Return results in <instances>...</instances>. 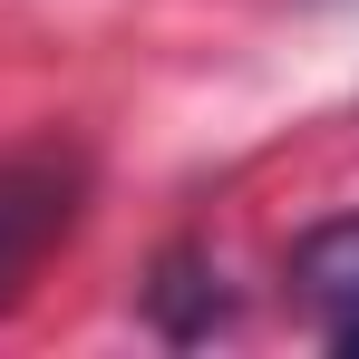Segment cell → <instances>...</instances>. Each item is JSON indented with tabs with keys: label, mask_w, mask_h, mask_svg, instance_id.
<instances>
[{
	"label": "cell",
	"mask_w": 359,
	"mask_h": 359,
	"mask_svg": "<svg viewBox=\"0 0 359 359\" xmlns=\"http://www.w3.org/2000/svg\"><path fill=\"white\" fill-rule=\"evenodd\" d=\"M78 204H88V165L78 156H10L0 165V311L78 233Z\"/></svg>",
	"instance_id": "1"
},
{
	"label": "cell",
	"mask_w": 359,
	"mask_h": 359,
	"mask_svg": "<svg viewBox=\"0 0 359 359\" xmlns=\"http://www.w3.org/2000/svg\"><path fill=\"white\" fill-rule=\"evenodd\" d=\"M224 272H214V252H194V243H175V252H156V272H146V320L165 330V340H214L224 330Z\"/></svg>",
	"instance_id": "2"
},
{
	"label": "cell",
	"mask_w": 359,
	"mask_h": 359,
	"mask_svg": "<svg viewBox=\"0 0 359 359\" xmlns=\"http://www.w3.org/2000/svg\"><path fill=\"white\" fill-rule=\"evenodd\" d=\"M292 292L311 301L320 320H350V311H359V214L311 224V233L292 243Z\"/></svg>",
	"instance_id": "3"
},
{
	"label": "cell",
	"mask_w": 359,
	"mask_h": 359,
	"mask_svg": "<svg viewBox=\"0 0 359 359\" xmlns=\"http://www.w3.org/2000/svg\"><path fill=\"white\" fill-rule=\"evenodd\" d=\"M330 350H340V359H359V311H350V320H330Z\"/></svg>",
	"instance_id": "4"
}]
</instances>
